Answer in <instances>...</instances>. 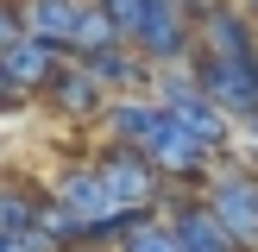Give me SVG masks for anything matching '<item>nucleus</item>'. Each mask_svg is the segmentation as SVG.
<instances>
[{
  "label": "nucleus",
  "instance_id": "obj_1",
  "mask_svg": "<svg viewBox=\"0 0 258 252\" xmlns=\"http://www.w3.org/2000/svg\"><path fill=\"white\" fill-rule=\"evenodd\" d=\"M101 13H107L113 38H120L126 50H139L151 70L196 57V19H189L176 0H101Z\"/></svg>",
  "mask_w": 258,
  "mask_h": 252
},
{
  "label": "nucleus",
  "instance_id": "obj_2",
  "mask_svg": "<svg viewBox=\"0 0 258 252\" xmlns=\"http://www.w3.org/2000/svg\"><path fill=\"white\" fill-rule=\"evenodd\" d=\"M25 38H44V44H57L76 63L120 44L107 13H101V0H25Z\"/></svg>",
  "mask_w": 258,
  "mask_h": 252
},
{
  "label": "nucleus",
  "instance_id": "obj_3",
  "mask_svg": "<svg viewBox=\"0 0 258 252\" xmlns=\"http://www.w3.org/2000/svg\"><path fill=\"white\" fill-rule=\"evenodd\" d=\"M151 95H158V107L170 113L183 133H196L208 151H227L233 120H227V113L214 107L208 95H202V82H196V57H189V63H164V70L151 76Z\"/></svg>",
  "mask_w": 258,
  "mask_h": 252
},
{
  "label": "nucleus",
  "instance_id": "obj_4",
  "mask_svg": "<svg viewBox=\"0 0 258 252\" xmlns=\"http://www.w3.org/2000/svg\"><path fill=\"white\" fill-rule=\"evenodd\" d=\"M202 202H208V214L227 227V239H233L239 252H258V170L252 164L221 158L214 176L202 183Z\"/></svg>",
  "mask_w": 258,
  "mask_h": 252
},
{
  "label": "nucleus",
  "instance_id": "obj_5",
  "mask_svg": "<svg viewBox=\"0 0 258 252\" xmlns=\"http://www.w3.org/2000/svg\"><path fill=\"white\" fill-rule=\"evenodd\" d=\"M196 82L233 126H246L258 113V57H208V50H196Z\"/></svg>",
  "mask_w": 258,
  "mask_h": 252
},
{
  "label": "nucleus",
  "instance_id": "obj_6",
  "mask_svg": "<svg viewBox=\"0 0 258 252\" xmlns=\"http://www.w3.org/2000/svg\"><path fill=\"white\" fill-rule=\"evenodd\" d=\"M95 170H101V183H107L113 208H158L164 189H170L158 176V164H151L145 151H133V145H107L95 158Z\"/></svg>",
  "mask_w": 258,
  "mask_h": 252
},
{
  "label": "nucleus",
  "instance_id": "obj_7",
  "mask_svg": "<svg viewBox=\"0 0 258 252\" xmlns=\"http://www.w3.org/2000/svg\"><path fill=\"white\" fill-rule=\"evenodd\" d=\"M139 151L158 164V176H164V183H208V176H214V164H221V151H208L196 133H183L170 113L158 120V133H151Z\"/></svg>",
  "mask_w": 258,
  "mask_h": 252
},
{
  "label": "nucleus",
  "instance_id": "obj_8",
  "mask_svg": "<svg viewBox=\"0 0 258 252\" xmlns=\"http://www.w3.org/2000/svg\"><path fill=\"white\" fill-rule=\"evenodd\" d=\"M158 214L176 227V239H183V252H239L233 239H227V227L208 214V202L202 196H170L164 189V202H158Z\"/></svg>",
  "mask_w": 258,
  "mask_h": 252
},
{
  "label": "nucleus",
  "instance_id": "obj_9",
  "mask_svg": "<svg viewBox=\"0 0 258 252\" xmlns=\"http://www.w3.org/2000/svg\"><path fill=\"white\" fill-rule=\"evenodd\" d=\"M50 202H57L76 227H95V221H107V214H113V196H107V183H101L95 164H70V170L50 183Z\"/></svg>",
  "mask_w": 258,
  "mask_h": 252
},
{
  "label": "nucleus",
  "instance_id": "obj_10",
  "mask_svg": "<svg viewBox=\"0 0 258 252\" xmlns=\"http://www.w3.org/2000/svg\"><path fill=\"white\" fill-rule=\"evenodd\" d=\"M63 63H70V57H63L57 44H44V38H19V44L0 57V70H7V82L32 101V95H50V82L63 76Z\"/></svg>",
  "mask_w": 258,
  "mask_h": 252
},
{
  "label": "nucleus",
  "instance_id": "obj_11",
  "mask_svg": "<svg viewBox=\"0 0 258 252\" xmlns=\"http://www.w3.org/2000/svg\"><path fill=\"white\" fill-rule=\"evenodd\" d=\"M107 82H101L95 70H88V63H63V76L57 82H50V107L63 113V120H101V113H107Z\"/></svg>",
  "mask_w": 258,
  "mask_h": 252
},
{
  "label": "nucleus",
  "instance_id": "obj_12",
  "mask_svg": "<svg viewBox=\"0 0 258 252\" xmlns=\"http://www.w3.org/2000/svg\"><path fill=\"white\" fill-rule=\"evenodd\" d=\"M196 50H208V57H258V25L246 7H221L208 13V19L196 25Z\"/></svg>",
  "mask_w": 258,
  "mask_h": 252
},
{
  "label": "nucleus",
  "instance_id": "obj_13",
  "mask_svg": "<svg viewBox=\"0 0 258 252\" xmlns=\"http://www.w3.org/2000/svg\"><path fill=\"white\" fill-rule=\"evenodd\" d=\"M107 133H113V145H145L151 133H158V120H164V107H158V95H113L107 101Z\"/></svg>",
  "mask_w": 258,
  "mask_h": 252
},
{
  "label": "nucleus",
  "instance_id": "obj_14",
  "mask_svg": "<svg viewBox=\"0 0 258 252\" xmlns=\"http://www.w3.org/2000/svg\"><path fill=\"white\" fill-rule=\"evenodd\" d=\"M50 189L38 183H19V176H0V239H19L38 227V214H44Z\"/></svg>",
  "mask_w": 258,
  "mask_h": 252
},
{
  "label": "nucleus",
  "instance_id": "obj_15",
  "mask_svg": "<svg viewBox=\"0 0 258 252\" xmlns=\"http://www.w3.org/2000/svg\"><path fill=\"white\" fill-rule=\"evenodd\" d=\"M88 70L107 82V95H151V76H158L139 50H126V44H113V50H101V57H88Z\"/></svg>",
  "mask_w": 258,
  "mask_h": 252
},
{
  "label": "nucleus",
  "instance_id": "obj_16",
  "mask_svg": "<svg viewBox=\"0 0 258 252\" xmlns=\"http://www.w3.org/2000/svg\"><path fill=\"white\" fill-rule=\"evenodd\" d=\"M120 252H183V239H176V227L170 221H164V214H151V221L145 227H139V233L133 239H126V246Z\"/></svg>",
  "mask_w": 258,
  "mask_h": 252
},
{
  "label": "nucleus",
  "instance_id": "obj_17",
  "mask_svg": "<svg viewBox=\"0 0 258 252\" xmlns=\"http://www.w3.org/2000/svg\"><path fill=\"white\" fill-rule=\"evenodd\" d=\"M25 38V0H0V57Z\"/></svg>",
  "mask_w": 258,
  "mask_h": 252
},
{
  "label": "nucleus",
  "instance_id": "obj_18",
  "mask_svg": "<svg viewBox=\"0 0 258 252\" xmlns=\"http://www.w3.org/2000/svg\"><path fill=\"white\" fill-rule=\"evenodd\" d=\"M176 7H183V13H189V19H196V25H202V19H208V13H221V7H227V0H176Z\"/></svg>",
  "mask_w": 258,
  "mask_h": 252
},
{
  "label": "nucleus",
  "instance_id": "obj_19",
  "mask_svg": "<svg viewBox=\"0 0 258 252\" xmlns=\"http://www.w3.org/2000/svg\"><path fill=\"white\" fill-rule=\"evenodd\" d=\"M19 101H25V95H19V88L7 82V70H0V107H19Z\"/></svg>",
  "mask_w": 258,
  "mask_h": 252
},
{
  "label": "nucleus",
  "instance_id": "obj_20",
  "mask_svg": "<svg viewBox=\"0 0 258 252\" xmlns=\"http://www.w3.org/2000/svg\"><path fill=\"white\" fill-rule=\"evenodd\" d=\"M239 133H246V139H252V151H258V113H252V120H246V126H239Z\"/></svg>",
  "mask_w": 258,
  "mask_h": 252
},
{
  "label": "nucleus",
  "instance_id": "obj_21",
  "mask_svg": "<svg viewBox=\"0 0 258 252\" xmlns=\"http://www.w3.org/2000/svg\"><path fill=\"white\" fill-rule=\"evenodd\" d=\"M246 13H252V25H258V0H246Z\"/></svg>",
  "mask_w": 258,
  "mask_h": 252
}]
</instances>
